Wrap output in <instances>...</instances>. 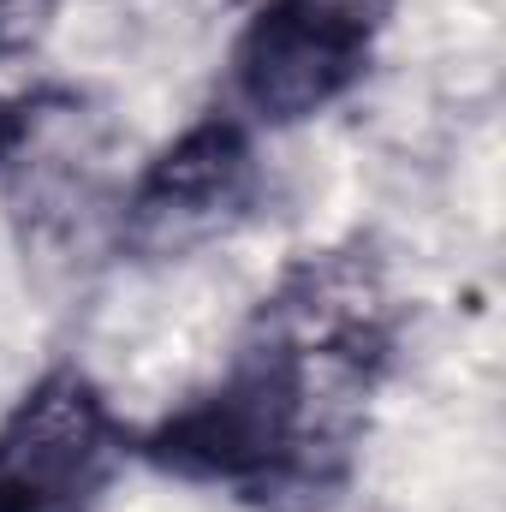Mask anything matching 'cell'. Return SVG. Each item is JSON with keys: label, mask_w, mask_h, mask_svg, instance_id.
I'll list each match as a JSON object with an SVG mask.
<instances>
[{"label": "cell", "mask_w": 506, "mask_h": 512, "mask_svg": "<svg viewBox=\"0 0 506 512\" xmlns=\"http://www.w3.org/2000/svg\"><path fill=\"white\" fill-rule=\"evenodd\" d=\"M304 417V370L298 352H256L209 399L179 411L149 453L185 477H262L274 471Z\"/></svg>", "instance_id": "cell-3"}, {"label": "cell", "mask_w": 506, "mask_h": 512, "mask_svg": "<svg viewBox=\"0 0 506 512\" xmlns=\"http://www.w3.org/2000/svg\"><path fill=\"white\" fill-rule=\"evenodd\" d=\"M114 471V417L78 370L42 376L0 429V512H90Z\"/></svg>", "instance_id": "cell-2"}, {"label": "cell", "mask_w": 506, "mask_h": 512, "mask_svg": "<svg viewBox=\"0 0 506 512\" xmlns=\"http://www.w3.org/2000/svg\"><path fill=\"white\" fill-rule=\"evenodd\" d=\"M387 0H274L239 42V90L262 120L292 126L322 114L364 72Z\"/></svg>", "instance_id": "cell-1"}, {"label": "cell", "mask_w": 506, "mask_h": 512, "mask_svg": "<svg viewBox=\"0 0 506 512\" xmlns=\"http://www.w3.org/2000/svg\"><path fill=\"white\" fill-rule=\"evenodd\" d=\"M48 24H54V0H0V60L36 48Z\"/></svg>", "instance_id": "cell-5"}, {"label": "cell", "mask_w": 506, "mask_h": 512, "mask_svg": "<svg viewBox=\"0 0 506 512\" xmlns=\"http://www.w3.org/2000/svg\"><path fill=\"white\" fill-rule=\"evenodd\" d=\"M12 131H18V114H12V102H0V155H6V143H12Z\"/></svg>", "instance_id": "cell-6"}, {"label": "cell", "mask_w": 506, "mask_h": 512, "mask_svg": "<svg viewBox=\"0 0 506 512\" xmlns=\"http://www.w3.org/2000/svg\"><path fill=\"white\" fill-rule=\"evenodd\" d=\"M245 137L233 126H221V120H209V126L185 131L155 167H149V179L137 185V227L149 233V239H179V233H191V227H203V221H215L233 197H239V185H245Z\"/></svg>", "instance_id": "cell-4"}]
</instances>
